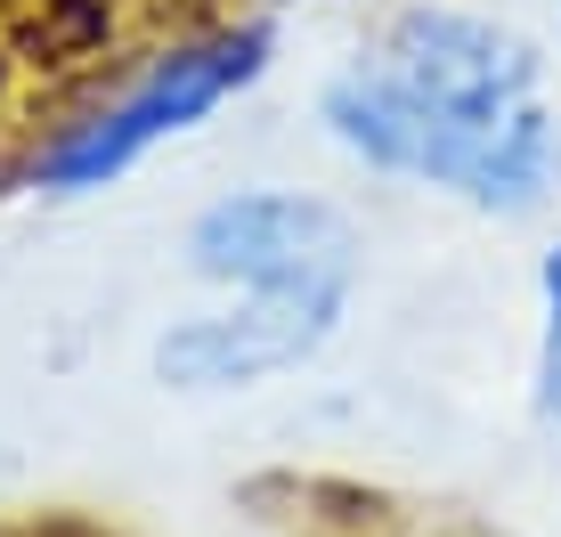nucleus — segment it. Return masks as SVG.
<instances>
[{"mask_svg": "<svg viewBox=\"0 0 561 537\" xmlns=\"http://www.w3.org/2000/svg\"><path fill=\"white\" fill-rule=\"evenodd\" d=\"M342 156L391 180L448 187L472 213H537L561 180V130L537 99V49L472 9H408L366 66L325 82Z\"/></svg>", "mask_w": 561, "mask_h": 537, "instance_id": "obj_1", "label": "nucleus"}, {"mask_svg": "<svg viewBox=\"0 0 561 537\" xmlns=\"http://www.w3.org/2000/svg\"><path fill=\"white\" fill-rule=\"evenodd\" d=\"M358 228L309 187H244L204 204L187 228V268L261 301H342L358 294Z\"/></svg>", "mask_w": 561, "mask_h": 537, "instance_id": "obj_2", "label": "nucleus"}, {"mask_svg": "<svg viewBox=\"0 0 561 537\" xmlns=\"http://www.w3.org/2000/svg\"><path fill=\"white\" fill-rule=\"evenodd\" d=\"M261 66H268V25H237V33H211V42L163 57V66L130 90V99H114L99 123H82L66 147H49V156H42V180L66 187V196H73V187L114 180V171H130L147 147L196 130L204 114L220 106V99H237Z\"/></svg>", "mask_w": 561, "mask_h": 537, "instance_id": "obj_3", "label": "nucleus"}, {"mask_svg": "<svg viewBox=\"0 0 561 537\" xmlns=\"http://www.w3.org/2000/svg\"><path fill=\"white\" fill-rule=\"evenodd\" d=\"M342 301H228V310L180 318L154 334V375L171 391H253V382L301 367L334 342Z\"/></svg>", "mask_w": 561, "mask_h": 537, "instance_id": "obj_4", "label": "nucleus"}, {"mask_svg": "<svg viewBox=\"0 0 561 537\" xmlns=\"http://www.w3.org/2000/svg\"><path fill=\"white\" fill-rule=\"evenodd\" d=\"M537 294H546V325H537V415L561 424V244L537 268Z\"/></svg>", "mask_w": 561, "mask_h": 537, "instance_id": "obj_5", "label": "nucleus"}, {"mask_svg": "<svg viewBox=\"0 0 561 537\" xmlns=\"http://www.w3.org/2000/svg\"><path fill=\"white\" fill-rule=\"evenodd\" d=\"M553 9H561V0H553Z\"/></svg>", "mask_w": 561, "mask_h": 537, "instance_id": "obj_6", "label": "nucleus"}]
</instances>
